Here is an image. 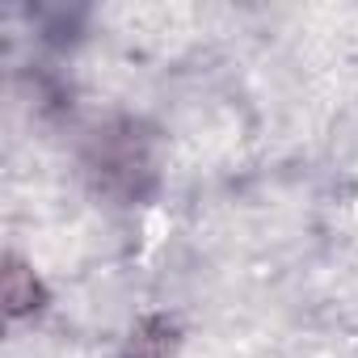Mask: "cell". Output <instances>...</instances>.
<instances>
[{
  "label": "cell",
  "instance_id": "2",
  "mask_svg": "<svg viewBox=\"0 0 358 358\" xmlns=\"http://www.w3.org/2000/svg\"><path fill=\"white\" fill-rule=\"evenodd\" d=\"M156 324L160 320H148V324H139V333L131 337V358H164V350H169V329L160 333V337H152L156 333Z\"/></svg>",
  "mask_w": 358,
  "mask_h": 358
},
{
  "label": "cell",
  "instance_id": "1",
  "mask_svg": "<svg viewBox=\"0 0 358 358\" xmlns=\"http://www.w3.org/2000/svg\"><path fill=\"white\" fill-rule=\"evenodd\" d=\"M43 282L34 278V270L17 257H5V312L9 316H26L43 308Z\"/></svg>",
  "mask_w": 358,
  "mask_h": 358
}]
</instances>
